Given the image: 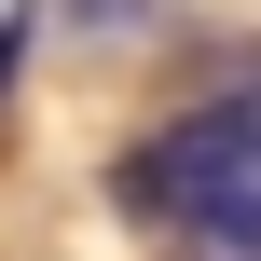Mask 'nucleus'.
Here are the masks:
<instances>
[{
    "label": "nucleus",
    "instance_id": "1",
    "mask_svg": "<svg viewBox=\"0 0 261 261\" xmlns=\"http://www.w3.org/2000/svg\"><path fill=\"white\" fill-rule=\"evenodd\" d=\"M124 206L165 220L206 261H261V83H220V96L165 110L124 151Z\"/></svg>",
    "mask_w": 261,
    "mask_h": 261
}]
</instances>
